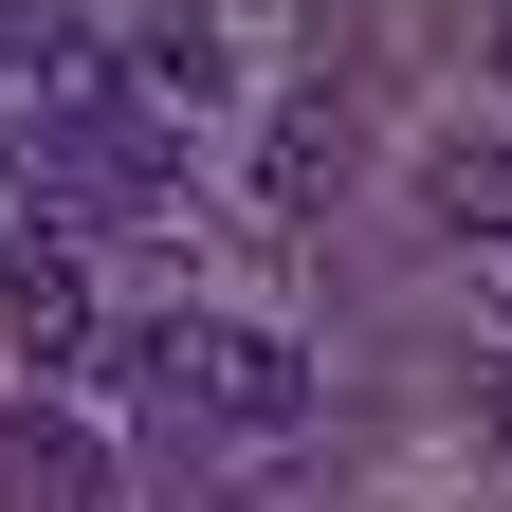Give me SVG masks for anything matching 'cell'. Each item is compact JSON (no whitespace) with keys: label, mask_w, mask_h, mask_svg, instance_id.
I'll use <instances>...</instances> for the list:
<instances>
[{"label":"cell","mask_w":512,"mask_h":512,"mask_svg":"<svg viewBox=\"0 0 512 512\" xmlns=\"http://www.w3.org/2000/svg\"><path fill=\"white\" fill-rule=\"evenodd\" d=\"M494 458H512V384H494Z\"/></svg>","instance_id":"obj_7"},{"label":"cell","mask_w":512,"mask_h":512,"mask_svg":"<svg viewBox=\"0 0 512 512\" xmlns=\"http://www.w3.org/2000/svg\"><path fill=\"white\" fill-rule=\"evenodd\" d=\"M0 348H19V366H92V348H110L74 220H19V238H0Z\"/></svg>","instance_id":"obj_2"},{"label":"cell","mask_w":512,"mask_h":512,"mask_svg":"<svg viewBox=\"0 0 512 512\" xmlns=\"http://www.w3.org/2000/svg\"><path fill=\"white\" fill-rule=\"evenodd\" d=\"M37 37H55V0H0V74H19V55H37Z\"/></svg>","instance_id":"obj_6"},{"label":"cell","mask_w":512,"mask_h":512,"mask_svg":"<svg viewBox=\"0 0 512 512\" xmlns=\"http://www.w3.org/2000/svg\"><path fill=\"white\" fill-rule=\"evenodd\" d=\"M128 384H147L165 458L183 439H311V366L275 330H238V311H165V330H128Z\"/></svg>","instance_id":"obj_1"},{"label":"cell","mask_w":512,"mask_h":512,"mask_svg":"<svg viewBox=\"0 0 512 512\" xmlns=\"http://www.w3.org/2000/svg\"><path fill=\"white\" fill-rule=\"evenodd\" d=\"M0 476H19L37 512H92V476H110V458H92L74 421H37V403H19V421H0Z\"/></svg>","instance_id":"obj_5"},{"label":"cell","mask_w":512,"mask_h":512,"mask_svg":"<svg viewBox=\"0 0 512 512\" xmlns=\"http://www.w3.org/2000/svg\"><path fill=\"white\" fill-rule=\"evenodd\" d=\"M330 165H348V110H330V92H293V110H275V147H256L275 220H293V202H330Z\"/></svg>","instance_id":"obj_4"},{"label":"cell","mask_w":512,"mask_h":512,"mask_svg":"<svg viewBox=\"0 0 512 512\" xmlns=\"http://www.w3.org/2000/svg\"><path fill=\"white\" fill-rule=\"evenodd\" d=\"M421 220L458 238V256H494V238H512V128H494V147H476V128H458V147L421 165Z\"/></svg>","instance_id":"obj_3"},{"label":"cell","mask_w":512,"mask_h":512,"mask_svg":"<svg viewBox=\"0 0 512 512\" xmlns=\"http://www.w3.org/2000/svg\"><path fill=\"white\" fill-rule=\"evenodd\" d=\"M494 311H512V238H494Z\"/></svg>","instance_id":"obj_8"}]
</instances>
